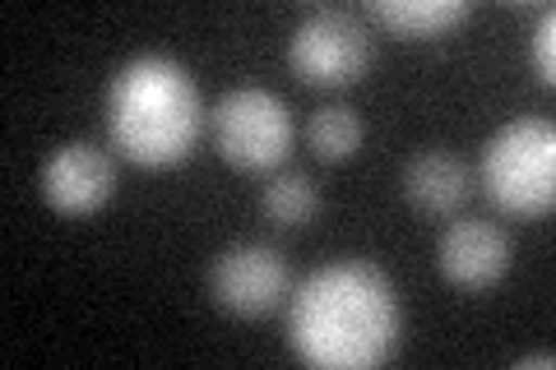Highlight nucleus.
I'll list each match as a JSON object with an SVG mask.
<instances>
[{
	"label": "nucleus",
	"instance_id": "f257e3e1",
	"mask_svg": "<svg viewBox=\"0 0 556 370\" xmlns=\"http://www.w3.org/2000/svg\"><path fill=\"white\" fill-rule=\"evenodd\" d=\"M404 310L386 269L334 259L288 296V347L316 370H376L394 357Z\"/></svg>",
	"mask_w": 556,
	"mask_h": 370
},
{
	"label": "nucleus",
	"instance_id": "f03ea898",
	"mask_svg": "<svg viewBox=\"0 0 556 370\" xmlns=\"http://www.w3.org/2000/svg\"><path fill=\"white\" fill-rule=\"evenodd\" d=\"M102 120H108L112 149L126 163L159 171L195 153L208 112L195 75L177 56L144 51L112 75L108 98H102Z\"/></svg>",
	"mask_w": 556,
	"mask_h": 370
},
{
	"label": "nucleus",
	"instance_id": "7ed1b4c3",
	"mask_svg": "<svg viewBox=\"0 0 556 370\" xmlns=\"http://www.w3.org/2000/svg\"><path fill=\"white\" fill-rule=\"evenodd\" d=\"M478 186L501 214L547 218L556 204V126L547 116L506 120L482 149Z\"/></svg>",
	"mask_w": 556,
	"mask_h": 370
},
{
	"label": "nucleus",
	"instance_id": "20e7f679",
	"mask_svg": "<svg viewBox=\"0 0 556 370\" xmlns=\"http://www.w3.org/2000/svg\"><path fill=\"white\" fill-rule=\"evenodd\" d=\"M208 139L228 167L265 176L283 167L292 153V112L274 88H228L208 107Z\"/></svg>",
	"mask_w": 556,
	"mask_h": 370
},
{
	"label": "nucleus",
	"instance_id": "39448f33",
	"mask_svg": "<svg viewBox=\"0 0 556 370\" xmlns=\"http://www.w3.org/2000/svg\"><path fill=\"white\" fill-rule=\"evenodd\" d=\"M371 56L376 33L353 10H316L288 38V69L311 88H353Z\"/></svg>",
	"mask_w": 556,
	"mask_h": 370
},
{
	"label": "nucleus",
	"instance_id": "423d86ee",
	"mask_svg": "<svg viewBox=\"0 0 556 370\" xmlns=\"http://www.w3.org/2000/svg\"><path fill=\"white\" fill-rule=\"evenodd\" d=\"M292 296L288 255L269 241H237L208 264V302L237 320H265Z\"/></svg>",
	"mask_w": 556,
	"mask_h": 370
},
{
	"label": "nucleus",
	"instance_id": "0eeeda50",
	"mask_svg": "<svg viewBox=\"0 0 556 370\" xmlns=\"http://www.w3.org/2000/svg\"><path fill=\"white\" fill-rule=\"evenodd\" d=\"M42 200L65 218H89L116 195V163L89 139H70L42 163Z\"/></svg>",
	"mask_w": 556,
	"mask_h": 370
},
{
	"label": "nucleus",
	"instance_id": "6e6552de",
	"mask_svg": "<svg viewBox=\"0 0 556 370\" xmlns=\"http://www.w3.org/2000/svg\"><path fill=\"white\" fill-rule=\"evenodd\" d=\"M515 245L486 218H455L437 241V269L450 288L459 292H486L510 273Z\"/></svg>",
	"mask_w": 556,
	"mask_h": 370
},
{
	"label": "nucleus",
	"instance_id": "1a4fd4ad",
	"mask_svg": "<svg viewBox=\"0 0 556 370\" xmlns=\"http://www.w3.org/2000/svg\"><path fill=\"white\" fill-rule=\"evenodd\" d=\"M473 195V171L445 149H422L404 167V200L427 218H455Z\"/></svg>",
	"mask_w": 556,
	"mask_h": 370
},
{
	"label": "nucleus",
	"instance_id": "9d476101",
	"mask_svg": "<svg viewBox=\"0 0 556 370\" xmlns=\"http://www.w3.org/2000/svg\"><path fill=\"white\" fill-rule=\"evenodd\" d=\"M362 20L386 28L399 42H437L473 20L468 0H371Z\"/></svg>",
	"mask_w": 556,
	"mask_h": 370
},
{
	"label": "nucleus",
	"instance_id": "9b49d317",
	"mask_svg": "<svg viewBox=\"0 0 556 370\" xmlns=\"http://www.w3.org/2000/svg\"><path fill=\"white\" fill-rule=\"evenodd\" d=\"M306 144L320 163H348L362 149V116L353 107H339V102L316 107L306 120Z\"/></svg>",
	"mask_w": 556,
	"mask_h": 370
},
{
	"label": "nucleus",
	"instance_id": "f8f14e48",
	"mask_svg": "<svg viewBox=\"0 0 556 370\" xmlns=\"http://www.w3.org/2000/svg\"><path fill=\"white\" fill-rule=\"evenodd\" d=\"M260 208L274 227H306L320 214V190L302 171H274L265 195H260Z\"/></svg>",
	"mask_w": 556,
	"mask_h": 370
},
{
	"label": "nucleus",
	"instance_id": "ddd939ff",
	"mask_svg": "<svg viewBox=\"0 0 556 370\" xmlns=\"http://www.w3.org/2000/svg\"><path fill=\"white\" fill-rule=\"evenodd\" d=\"M529 65H533V79L543 88L556 84V10L552 5L538 10V24L529 33Z\"/></svg>",
	"mask_w": 556,
	"mask_h": 370
},
{
	"label": "nucleus",
	"instance_id": "4468645a",
	"mask_svg": "<svg viewBox=\"0 0 556 370\" xmlns=\"http://www.w3.org/2000/svg\"><path fill=\"white\" fill-rule=\"evenodd\" d=\"M515 366H519V370H533V366H538V370H552V352H529V357H519Z\"/></svg>",
	"mask_w": 556,
	"mask_h": 370
}]
</instances>
